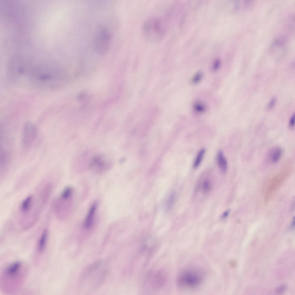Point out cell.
I'll use <instances>...</instances> for the list:
<instances>
[{"label": "cell", "mask_w": 295, "mask_h": 295, "mask_svg": "<svg viewBox=\"0 0 295 295\" xmlns=\"http://www.w3.org/2000/svg\"><path fill=\"white\" fill-rule=\"evenodd\" d=\"M23 263L16 261L10 264L3 271L1 286L6 291H14L21 286L26 277L27 270Z\"/></svg>", "instance_id": "cell-1"}, {"label": "cell", "mask_w": 295, "mask_h": 295, "mask_svg": "<svg viewBox=\"0 0 295 295\" xmlns=\"http://www.w3.org/2000/svg\"><path fill=\"white\" fill-rule=\"evenodd\" d=\"M164 18L159 16H154L145 21L142 31L143 35L147 39L152 41H157L163 37L167 28Z\"/></svg>", "instance_id": "cell-2"}, {"label": "cell", "mask_w": 295, "mask_h": 295, "mask_svg": "<svg viewBox=\"0 0 295 295\" xmlns=\"http://www.w3.org/2000/svg\"><path fill=\"white\" fill-rule=\"evenodd\" d=\"M204 275L202 271L196 268L187 269L178 276L177 283L179 287L185 290L197 288L202 283Z\"/></svg>", "instance_id": "cell-3"}, {"label": "cell", "mask_w": 295, "mask_h": 295, "mask_svg": "<svg viewBox=\"0 0 295 295\" xmlns=\"http://www.w3.org/2000/svg\"><path fill=\"white\" fill-rule=\"evenodd\" d=\"M111 39V33L108 29L102 24L97 26L93 36L92 46L98 54L107 53L110 48Z\"/></svg>", "instance_id": "cell-4"}, {"label": "cell", "mask_w": 295, "mask_h": 295, "mask_svg": "<svg viewBox=\"0 0 295 295\" xmlns=\"http://www.w3.org/2000/svg\"><path fill=\"white\" fill-rule=\"evenodd\" d=\"M37 126L34 123L30 121L24 122L22 128L21 137L24 146H28L33 142L37 136Z\"/></svg>", "instance_id": "cell-5"}, {"label": "cell", "mask_w": 295, "mask_h": 295, "mask_svg": "<svg viewBox=\"0 0 295 295\" xmlns=\"http://www.w3.org/2000/svg\"><path fill=\"white\" fill-rule=\"evenodd\" d=\"M111 166L109 162L103 156H97L91 160L90 167L96 172H100L106 170Z\"/></svg>", "instance_id": "cell-6"}, {"label": "cell", "mask_w": 295, "mask_h": 295, "mask_svg": "<svg viewBox=\"0 0 295 295\" xmlns=\"http://www.w3.org/2000/svg\"><path fill=\"white\" fill-rule=\"evenodd\" d=\"M167 279L166 273L162 271H158L152 277L151 281L152 286L155 289L161 288L166 283Z\"/></svg>", "instance_id": "cell-7"}, {"label": "cell", "mask_w": 295, "mask_h": 295, "mask_svg": "<svg viewBox=\"0 0 295 295\" xmlns=\"http://www.w3.org/2000/svg\"><path fill=\"white\" fill-rule=\"evenodd\" d=\"M97 207V204L94 203L89 209L83 223V226L85 229L89 230L92 227Z\"/></svg>", "instance_id": "cell-8"}, {"label": "cell", "mask_w": 295, "mask_h": 295, "mask_svg": "<svg viewBox=\"0 0 295 295\" xmlns=\"http://www.w3.org/2000/svg\"><path fill=\"white\" fill-rule=\"evenodd\" d=\"M282 154V150L279 147H276L272 149L269 154V158L270 161L275 163L280 159Z\"/></svg>", "instance_id": "cell-9"}, {"label": "cell", "mask_w": 295, "mask_h": 295, "mask_svg": "<svg viewBox=\"0 0 295 295\" xmlns=\"http://www.w3.org/2000/svg\"><path fill=\"white\" fill-rule=\"evenodd\" d=\"M217 159L218 165L221 170L223 173L225 172L227 169V162L222 151L220 150L218 152Z\"/></svg>", "instance_id": "cell-10"}, {"label": "cell", "mask_w": 295, "mask_h": 295, "mask_svg": "<svg viewBox=\"0 0 295 295\" xmlns=\"http://www.w3.org/2000/svg\"><path fill=\"white\" fill-rule=\"evenodd\" d=\"M10 160V156L9 152L3 150H1L0 154V165L1 169L3 170L8 166Z\"/></svg>", "instance_id": "cell-11"}, {"label": "cell", "mask_w": 295, "mask_h": 295, "mask_svg": "<svg viewBox=\"0 0 295 295\" xmlns=\"http://www.w3.org/2000/svg\"><path fill=\"white\" fill-rule=\"evenodd\" d=\"M48 235V230L47 229L44 230L38 241L37 249L39 251L42 252L45 249L47 242Z\"/></svg>", "instance_id": "cell-12"}, {"label": "cell", "mask_w": 295, "mask_h": 295, "mask_svg": "<svg viewBox=\"0 0 295 295\" xmlns=\"http://www.w3.org/2000/svg\"><path fill=\"white\" fill-rule=\"evenodd\" d=\"M33 202V198L30 196L27 197L22 202L21 205V210L24 213H28L31 209Z\"/></svg>", "instance_id": "cell-13"}, {"label": "cell", "mask_w": 295, "mask_h": 295, "mask_svg": "<svg viewBox=\"0 0 295 295\" xmlns=\"http://www.w3.org/2000/svg\"><path fill=\"white\" fill-rule=\"evenodd\" d=\"M193 108L196 112L201 113L204 112L206 110V106L205 104L201 101L195 102L193 104Z\"/></svg>", "instance_id": "cell-14"}, {"label": "cell", "mask_w": 295, "mask_h": 295, "mask_svg": "<svg viewBox=\"0 0 295 295\" xmlns=\"http://www.w3.org/2000/svg\"><path fill=\"white\" fill-rule=\"evenodd\" d=\"M205 150L203 148L198 153L193 164V167L196 168L199 166L203 159L205 153Z\"/></svg>", "instance_id": "cell-15"}, {"label": "cell", "mask_w": 295, "mask_h": 295, "mask_svg": "<svg viewBox=\"0 0 295 295\" xmlns=\"http://www.w3.org/2000/svg\"><path fill=\"white\" fill-rule=\"evenodd\" d=\"M72 189L70 187L66 188L61 194V198L65 199H69L72 195Z\"/></svg>", "instance_id": "cell-16"}, {"label": "cell", "mask_w": 295, "mask_h": 295, "mask_svg": "<svg viewBox=\"0 0 295 295\" xmlns=\"http://www.w3.org/2000/svg\"><path fill=\"white\" fill-rule=\"evenodd\" d=\"M203 74L202 72L198 71L193 76L191 82L193 84H197L200 82L202 79Z\"/></svg>", "instance_id": "cell-17"}, {"label": "cell", "mask_w": 295, "mask_h": 295, "mask_svg": "<svg viewBox=\"0 0 295 295\" xmlns=\"http://www.w3.org/2000/svg\"><path fill=\"white\" fill-rule=\"evenodd\" d=\"M212 185L210 181L208 179L205 180L202 185V190L205 193H208L211 190Z\"/></svg>", "instance_id": "cell-18"}, {"label": "cell", "mask_w": 295, "mask_h": 295, "mask_svg": "<svg viewBox=\"0 0 295 295\" xmlns=\"http://www.w3.org/2000/svg\"><path fill=\"white\" fill-rule=\"evenodd\" d=\"M175 195L174 193H172L170 195L167 203L168 208H170L172 206L174 201Z\"/></svg>", "instance_id": "cell-19"}, {"label": "cell", "mask_w": 295, "mask_h": 295, "mask_svg": "<svg viewBox=\"0 0 295 295\" xmlns=\"http://www.w3.org/2000/svg\"><path fill=\"white\" fill-rule=\"evenodd\" d=\"M276 102V99L275 97L272 98L267 106V108L268 109H271L274 107Z\"/></svg>", "instance_id": "cell-20"}, {"label": "cell", "mask_w": 295, "mask_h": 295, "mask_svg": "<svg viewBox=\"0 0 295 295\" xmlns=\"http://www.w3.org/2000/svg\"><path fill=\"white\" fill-rule=\"evenodd\" d=\"M220 65V61L219 59L216 60L214 62L213 67L212 69L214 71H216L219 68Z\"/></svg>", "instance_id": "cell-21"}, {"label": "cell", "mask_w": 295, "mask_h": 295, "mask_svg": "<svg viewBox=\"0 0 295 295\" xmlns=\"http://www.w3.org/2000/svg\"><path fill=\"white\" fill-rule=\"evenodd\" d=\"M295 120V114H294L290 118L289 122V125L292 128L294 126Z\"/></svg>", "instance_id": "cell-22"}, {"label": "cell", "mask_w": 295, "mask_h": 295, "mask_svg": "<svg viewBox=\"0 0 295 295\" xmlns=\"http://www.w3.org/2000/svg\"><path fill=\"white\" fill-rule=\"evenodd\" d=\"M230 212V210L228 209L225 211L223 214L222 215V218H226L229 215Z\"/></svg>", "instance_id": "cell-23"}, {"label": "cell", "mask_w": 295, "mask_h": 295, "mask_svg": "<svg viewBox=\"0 0 295 295\" xmlns=\"http://www.w3.org/2000/svg\"><path fill=\"white\" fill-rule=\"evenodd\" d=\"M294 220H295V219H294V217L293 218L292 220V227H294V225H295V221H294Z\"/></svg>", "instance_id": "cell-24"}]
</instances>
